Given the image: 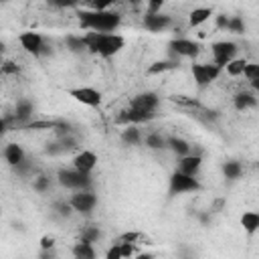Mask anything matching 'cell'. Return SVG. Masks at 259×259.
Masks as SVG:
<instances>
[{
	"mask_svg": "<svg viewBox=\"0 0 259 259\" xmlns=\"http://www.w3.org/2000/svg\"><path fill=\"white\" fill-rule=\"evenodd\" d=\"M77 18L81 28L95 30V32H115L121 24V14L115 10H89L81 8L77 10Z\"/></svg>",
	"mask_w": 259,
	"mask_h": 259,
	"instance_id": "cell-1",
	"label": "cell"
},
{
	"mask_svg": "<svg viewBox=\"0 0 259 259\" xmlns=\"http://www.w3.org/2000/svg\"><path fill=\"white\" fill-rule=\"evenodd\" d=\"M85 45H87V53L109 59L113 55H117L123 47H125V38L117 32H95V30H87L83 34Z\"/></svg>",
	"mask_w": 259,
	"mask_h": 259,
	"instance_id": "cell-2",
	"label": "cell"
},
{
	"mask_svg": "<svg viewBox=\"0 0 259 259\" xmlns=\"http://www.w3.org/2000/svg\"><path fill=\"white\" fill-rule=\"evenodd\" d=\"M57 180H59L61 186H65V188H69V190H73V192H77V190H87V188H91V184H93V182H91V174H85V172L77 170L75 166H71V168H59Z\"/></svg>",
	"mask_w": 259,
	"mask_h": 259,
	"instance_id": "cell-3",
	"label": "cell"
},
{
	"mask_svg": "<svg viewBox=\"0 0 259 259\" xmlns=\"http://www.w3.org/2000/svg\"><path fill=\"white\" fill-rule=\"evenodd\" d=\"M202 190V184L198 182V176L184 174L180 170H174L168 178V192L172 196L176 194H188V192H198Z\"/></svg>",
	"mask_w": 259,
	"mask_h": 259,
	"instance_id": "cell-4",
	"label": "cell"
},
{
	"mask_svg": "<svg viewBox=\"0 0 259 259\" xmlns=\"http://www.w3.org/2000/svg\"><path fill=\"white\" fill-rule=\"evenodd\" d=\"M190 73L194 77L196 87L198 89H204V87H208L210 83H214L221 77L223 67H219L217 63H192Z\"/></svg>",
	"mask_w": 259,
	"mask_h": 259,
	"instance_id": "cell-5",
	"label": "cell"
},
{
	"mask_svg": "<svg viewBox=\"0 0 259 259\" xmlns=\"http://www.w3.org/2000/svg\"><path fill=\"white\" fill-rule=\"evenodd\" d=\"M198 53H200V42H196L192 38L178 36V38L168 40V57H174V59H196Z\"/></svg>",
	"mask_w": 259,
	"mask_h": 259,
	"instance_id": "cell-6",
	"label": "cell"
},
{
	"mask_svg": "<svg viewBox=\"0 0 259 259\" xmlns=\"http://www.w3.org/2000/svg\"><path fill=\"white\" fill-rule=\"evenodd\" d=\"M237 51H239V47H237V42H233V40H214V42L210 45L212 63H217L219 67L225 69V65H227L231 59L237 57Z\"/></svg>",
	"mask_w": 259,
	"mask_h": 259,
	"instance_id": "cell-7",
	"label": "cell"
},
{
	"mask_svg": "<svg viewBox=\"0 0 259 259\" xmlns=\"http://www.w3.org/2000/svg\"><path fill=\"white\" fill-rule=\"evenodd\" d=\"M67 93H69L75 101H79V103H83V105H87V107H99L101 101H103L101 91L95 89V87H89V85L71 87V89H67Z\"/></svg>",
	"mask_w": 259,
	"mask_h": 259,
	"instance_id": "cell-8",
	"label": "cell"
},
{
	"mask_svg": "<svg viewBox=\"0 0 259 259\" xmlns=\"http://www.w3.org/2000/svg\"><path fill=\"white\" fill-rule=\"evenodd\" d=\"M154 117H156V113L146 111V109H140V107H134V105L127 103V107H123V109L119 111V115H117L115 121L121 123V125H138V123L150 121V119H154Z\"/></svg>",
	"mask_w": 259,
	"mask_h": 259,
	"instance_id": "cell-9",
	"label": "cell"
},
{
	"mask_svg": "<svg viewBox=\"0 0 259 259\" xmlns=\"http://www.w3.org/2000/svg\"><path fill=\"white\" fill-rule=\"evenodd\" d=\"M69 202L73 204L75 212H79V214H91L93 208L97 206V194H95L91 188H87V190H77V192L69 198Z\"/></svg>",
	"mask_w": 259,
	"mask_h": 259,
	"instance_id": "cell-10",
	"label": "cell"
},
{
	"mask_svg": "<svg viewBox=\"0 0 259 259\" xmlns=\"http://www.w3.org/2000/svg\"><path fill=\"white\" fill-rule=\"evenodd\" d=\"M18 42L20 47L32 55V57H40L45 53V38L40 32H34V30H26V32H20L18 34Z\"/></svg>",
	"mask_w": 259,
	"mask_h": 259,
	"instance_id": "cell-11",
	"label": "cell"
},
{
	"mask_svg": "<svg viewBox=\"0 0 259 259\" xmlns=\"http://www.w3.org/2000/svg\"><path fill=\"white\" fill-rule=\"evenodd\" d=\"M172 26V16L160 12H146L144 16V28L150 32H164Z\"/></svg>",
	"mask_w": 259,
	"mask_h": 259,
	"instance_id": "cell-12",
	"label": "cell"
},
{
	"mask_svg": "<svg viewBox=\"0 0 259 259\" xmlns=\"http://www.w3.org/2000/svg\"><path fill=\"white\" fill-rule=\"evenodd\" d=\"M200 168H202V154L194 152V150L190 154L178 158V162H176V170H180L184 174H190V176H198Z\"/></svg>",
	"mask_w": 259,
	"mask_h": 259,
	"instance_id": "cell-13",
	"label": "cell"
},
{
	"mask_svg": "<svg viewBox=\"0 0 259 259\" xmlns=\"http://www.w3.org/2000/svg\"><path fill=\"white\" fill-rule=\"evenodd\" d=\"M130 105L156 113V109H158V105H160V97H158L156 91H142V93H138V95L132 97Z\"/></svg>",
	"mask_w": 259,
	"mask_h": 259,
	"instance_id": "cell-14",
	"label": "cell"
},
{
	"mask_svg": "<svg viewBox=\"0 0 259 259\" xmlns=\"http://www.w3.org/2000/svg\"><path fill=\"white\" fill-rule=\"evenodd\" d=\"M97 160H99V158H97V154H95L93 150H81V152L75 154L71 166H75L77 170H81V172H85V174H91V172L95 170V166H97Z\"/></svg>",
	"mask_w": 259,
	"mask_h": 259,
	"instance_id": "cell-15",
	"label": "cell"
},
{
	"mask_svg": "<svg viewBox=\"0 0 259 259\" xmlns=\"http://www.w3.org/2000/svg\"><path fill=\"white\" fill-rule=\"evenodd\" d=\"M32 113H34V105H32V101H28V99H18L12 115H14L16 123L24 127L26 123L32 121Z\"/></svg>",
	"mask_w": 259,
	"mask_h": 259,
	"instance_id": "cell-16",
	"label": "cell"
},
{
	"mask_svg": "<svg viewBox=\"0 0 259 259\" xmlns=\"http://www.w3.org/2000/svg\"><path fill=\"white\" fill-rule=\"evenodd\" d=\"M132 255H136V243H125V241H115L105 253L107 259H123Z\"/></svg>",
	"mask_w": 259,
	"mask_h": 259,
	"instance_id": "cell-17",
	"label": "cell"
},
{
	"mask_svg": "<svg viewBox=\"0 0 259 259\" xmlns=\"http://www.w3.org/2000/svg\"><path fill=\"white\" fill-rule=\"evenodd\" d=\"M4 160H6V164H8L10 168H14V166H18V164H22V162L26 160V154H24V150H22L20 144L10 142V144H6V148H4Z\"/></svg>",
	"mask_w": 259,
	"mask_h": 259,
	"instance_id": "cell-18",
	"label": "cell"
},
{
	"mask_svg": "<svg viewBox=\"0 0 259 259\" xmlns=\"http://www.w3.org/2000/svg\"><path fill=\"white\" fill-rule=\"evenodd\" d=\"M239 223H241L243 231H245L249 237H253L255 233H259V212H257V210H245V212L241 214Z\"/></svg>",
	"mask_w": 259,
	"mask_h": 259,
	"instance_id": "cell-19",
	"label": "cell"
},
{
	"mask_svg": "<svg viewBox=\"0 0 259 259\" xmlns=\"http://www.w3.org/2000/svg\"><path fill=\"white\" fill-rule=\"evenodd\" d=\"M212 14H214V10L210 6H198V8L190 10V14H188V26L190 28H196V26L204 24Z\"/></svg>",
	"mask_w": 259,
	"mask_h": 259,
	"instance_id": "cell-20",
	"label": "cell"
},
{
	"mask_svg": "<svg viewBox=\"0 0 259 259\" xmlns=\"http://www.w3.org/2000/svg\"><path fill=\"white\" fill-rule=\"evenodd\" d=\"M233 105H235V109H239V111H247V109L257 107V97H255V93H251V91H239V93L233 97Z\"/></svg>",
	"mask_w": 259,
	"mask_h": 259,
	"instance_id": "cell-21",
	"label": "cell"
},
{
	"mask_svg": "<svg viewBox=\"0 0 259 259\" xmlns=\"http://www.w3.org/2000/svg\"><path fill=\"white\" fill-rule=\"evenodd\" d=\"M71 253H73V257H77V259H95L93 243H91V241H85V239H81V237H79V241L73 245Z\"/></svg>",
	"mask_w": 259,
	"mask_h": 259,
	"instance_id": "cell-22",
	"label": "cell"
},
{
	"mask_svg": "<svg viewBox=\"0 0 259 259\" xmlns=\"http://www.w3.org/2000/svg\"><path fill=\"white\" fill-rule=\"evenodd\" d=\"M180 67V59H174V57H168L164 61H156L148 67V75H160V73H166V71H172V69H178Z\"/></svg>",
	"mask_w": 259,
	"mask_h": 259,
	"instance_id": "cell-23",
	"label": "cell"
},
{
	"mask_svg": "<svg viewBox=\"0 0 259 259\" xmlns=\"http://www.w3.org/2000/svg\"><path fill=\"white\" fill-rule=\"evenodd\" d=\"M168 150H170L172 154H176L178 158H182V156H186V154H190V152H192V146H190L184 138L170 136V138H168Z\"/></svg>",
	"mask_w": 259,
	"mask_h": 259,
	"instance_id": "cell-24",
	"label": "cell"
},
{
	"mask_svg": "<svg viewBox=\"0 0 259 259\" xmlns=\"http://www.w3.org/2000/svg\"><path fill=\"white\" fill-rule=\"evenodd\" d=\"M65 47H67L71 53H75V55L87 53V45H85L83 34H67V36H65Z\"/></svg>",
	"mask_w": 259,
	"mask_h": 259,
	"instance_id": "cell-25",
	"label": "cell"
},
{
	"mask_svg": "<svg viewBox=\"0 0 259 259\" xmlns=\"http://www.w3.org/2000/svg\"><path fill=\"white\" fill-rule=\"evenodd\" d=\"M247 63H249L247 59H243V57H235V59H231V61L225 65V69H223V71H227V75H229V77H243Z\"/></svg>",
	"mask_w": 259,
	"mask_h": 259,
	"instance_id": "cell-26",
	"label": "cell"
},
{
	"mask_svg": "<svg viewBox=\"0 0 259 259\" xmlns=\"http://www.w3.org/2000/svg\"><path fill=\"white\" fill-rule=\"evenodd\" d=\"M121 142L127 146H138L142 142V132L138 130V125H125L121 130Z\"/></svg>",
	"mask_w": 259,
	"mask_h": 259,
	"instance_id": "cell-27",
	"label": "cell"
},
{
	"mask_svg": "<svg viewBox=\"0 0 259 259\" xmlns=\"http://www.w3.org/2000/svg\"><path fill=\"white\" fill-rule=\"evenodd\" d=\"M144 144H146V148H150V150H164V148H168V138H164V136L158 134V132H150V134L144 138Z\"/></svg>",
	"mask_w": 259,
	"mask_h": 259,
	"instance_id": "cell-28",
	"label": "cell"
},
{
	"mask_svg": "<svg viewBox=\"0 0 259 259\" xmlns=\"http://www.w3.org/2000/svg\"><path fill=\"white\" fill-rule=\"evenodd\" d=\"M241 174H243L241 162H237V160H227V162L223 164V176H225L227 180H237V178H241Z\"/></svg>",
	"mask_w": 259,
	"mask_h": 259,
	"instance_id": "cell-29",
	"label": "cell"
},
{
	"mask_svg": "<svg viewBox=\"0 0 259 259\" xmlns=\"http://www.w3.org/2000/svg\"><path fill=\"white\" fill-rule=\"evenodd\" d=\"M81 239H85V241H91V243H97L99 239H101V229L97 227V225H87V227H83L81 229V235H79Z\"/></svg>",
	"mask_w": 259,
	"mask_h": 259,
	"instance_id": "cell-30",
	"label": "cell"
},
{
	"mask_svg": "<svg viewBox=\"0 0 259 259\" xmlns=\"http://www.w3.org/2000/svg\"><path fill=\"white\" fill-rule=\"evenodd\" d=\"M53 208H55V212H57L59 217H63V219H69V217L75 212V208H73V204H71L69 200H57V202L53 204Z\"/></svg>",
	"mask_w": 259,
	"mask_h": 259,
	"instance_id": "cell-31",
	"label": "cell"
},
{
	"mask_svg": "<svg viewBox=\"0 0 259 259\" xmlns=\"http://www.w3.org/2000/svg\"><path fill=\"white\" fill-rule=\"evenodd\" d=\"M117 0H83V6L89 10H109Z\"/></svg>",
	"mask_w": 259,
	"mask_h": 259,
	"instance_id": "cell-32",
	"label": "cell"
},
{
	"mask_svg": "<svg viewBox=\"0 0 259 259\" xmlns=\"http://www.w3.org/2000/svg\"><path fill=\"white\" fill-rule=\"evenodd\" d=\"M245 20L241 18V16H229V26H227V30L229 32H233V34H243L245 32Z\"/></svg>",
	"mask_w": 259,
	"mask_h": 259,
	"instance_id": "cell-33",
	"label": "cell"
},
{
	"mask_svg": "<svg viewBox=\"0 0 259 259\" xmlns=\"http://www.w3.org/2000/svg\"><path fill=\"white\" fill-rule=\"evenodd\" d=\"M32 188H34L36 192H49V188H51V178H49L47 174H38V176H34V180H32Z\"/></svg>",
	"mask_w": 259,
	"mask_h": 259,
	"instance_id": "cell-34",
	"label": "cell"
},
{
	"mask_svg": "<svg viewBox=\"0 0 259 259\" xmlns=\"http://www.w3.org/2000/svg\"><path fill=\"white\" fill-rule=\"evenodd\" d=\"M243 77L247 79V81H255V79H259V63H247V67H245V73H243Z\"/></svg>",
	"mask_w": 259,
	"mask_h": 259,
	"instance_id": "cell-35",
	"label": "cell"
},
{
	"mask_svg": "<svg viewBox=\"0 0 259 259\" xmlns=\"http://www.w3.org/2000/svg\"><path fill=\"white\" fill-rule=\"evenodd\" d=\"M49 4L55 8H77L79 4H83V0H49Z\"/></svg>",
	"mask_w": 259,
	"mask_h": 259,
	"instance_id": "cell-36",
	"label": "cell"
},
{
	"mask_svg": "<svg viewBox=\"0 0 259 259\" xmlns=\"http://www.w3.org/2000/svg\"><path fill=\"white\" fill-rule=\"evenodd\" d=\"M0 73L2 75H18L20 73V67L16 63H12V61H4V65L0 67Z\"/></svg>",
	"mask_w": 259,
	"mask_h": 259,
	"instance_id": "cell-37",
	"label": "cell"
},
{
	"mask_svg": "<svg viewBox=\"0 0 259 259\" xmlns=\"http://www.w3.org/2000/svg\"><path fill=\"white\" fill-rule=\"evenodd\" d=\"M142 235L140 233H136V231H130V233H123V235H119L117 237V241H125V243H136L138 245V239H140Z\"/></svg>",
	"mask_w": 259,
	"mask_h": 259,
	"instance_id": "cell-38",
	"label": "cell"
},
{
	"mask_svg": "<svg viewBox=\"0 0 259 259\" xmlns=\"http://www.w3.org/2000/svg\"><path fill=\"white\" fill-rule=\"evenodd\" d=\"M214 24H217L219 30H227V26H229V16H227V14H217V16H214Z\"/></svg>",
	"mask_w": 259,
	"mask_h": 259,
	"instance_id": "cell-39",
	"label": "cell"
},
{
	"mask_svg": "<svg viewBox=\"0 0 259 259\" xmlns=\"http://www.w3.org/2000/svg\"><path fill=\"white\" fill-rule=\"evenodd\" d=\"M166 2L168 0H148V10L146 12H160Z\"/></svg>",
	"mask_w": 259,
	"mask_h": 259,
	"instance_id": "cell-40",
	"label": "cell"
},
{
	"mask_svg": "<svg viewBox=\"0 0 259 259\" xmlns=\"http://www.w3.org/2000/svg\"><path fill=\"white\" fill-rule=\"evenodd\" d=\"M40 249H55V239L51 235L40 237Z\"/></svg>",
	"mask_w": 259,
	"mask_h": 259,
	"instance_id": "cell-41",
	"label": "cell"
},
{
	"mask_svg": "<svg viewBox=\"0 0 259 259\" xmlns=\"http://www.w3.org/2000/svg\"><path fill=\"white\" fill-rule=\"evenodd\" d=\"M251 83V89L255 91V93H259V79H255V81H249Z\"/></svg>",
	"mask_w": 259,
	"mask_h": 259,
	"instance_id": "cell-42",
	"label": "cell"
},
{
	"mask_svg": "<svg viewBox=\"0 0 259 259\" xmlns=\"http://www.w3.org/2000/svg\"><path fill=\"white\" fill-rule=\"evenodd\" d=\"M200 223L202 225H208V214H200Z\"/></svg>",
	"mask_w": 259,
	"mask_h": 259,
	"instance_id": "cell-43",
	"label": "cell"
},
{
	"mask_svg": "<svg viewBox=\"0 0 259 259\" xmlns=\"http://www.w3.org/2000/svg\"><path fill=\"white\" fill-rule=\"evenodd\" d=\"M130 2H132V4H134V6H138V4H140V2H142V0H130Z\"/></svg>",
	"mask_w": 259,
	"mask_h": 259,
	"instance_id": "cell-44",
	"label": "cell"
},
{
	"mask_svg": "<svg viewBox=\"0 0 259 259\" xmlns=\"http://www.w3.org/2000/svg\"><path fill=\"white\" fill-rule=\"evenodd\" d=\"M2 2H6V0H2Z\"/></svg>",
	"mask_w": 259,
	"mask_h": 259,
	"instance_id": "cell-45",
	"label": "cell"
}]
</instances>
